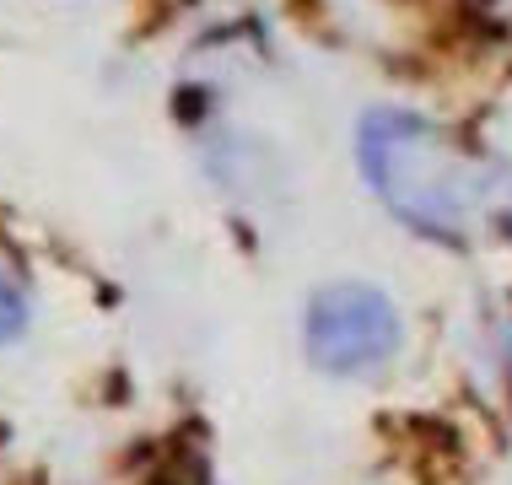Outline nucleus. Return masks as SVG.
<instances>
[{
  "label": "nucleus",
  "mask_w": 512,
  "mask_h": 485,
  "mask_svg": "<svg viewBox=\"0 0 512 485\" xmlns=\"http://www.w3.org/2000/svg\"><path fill=\"white\" fill-rule=\"evenodd\" d=\"M22 329H27V302H22V291L0 275V345L17 340Z\"/></svg>",
  "instance_id": "obj_3"
},
{
  "label": "nucleus",
  "mask_w": 512,
  "mask_h": 485,
  "mask_svg": "<svg viewBox=\"0 0 512 485\" xmlns=\"http://www.w3.org/2000/svg\"><path fill=\"white\" fill-rule=\"evenodd\" d=\"M502 367H507V388H512V324H507V335H502Z\"/></svg>",
  "instance_id": "obj_4"
},
{
  "label": "nucleus",
  "mask_w": 512,
  "mask_h": 485,
  "mask_svg": "<svg viewBox=\"0 0 512 485\" xmlns=\"http://www.w3.org/2000/svg\"><path fill=\"white\" fill-rule=\"evenodd\" d=\"M399 351V313L362 281L324 286L308 302V356L324 372H372Z\"/></svg>",
  "instance_id": "obj_2"
},
{
  "label": "nucleus",
  "mask_w": 512,
  "mask_h": 485,
  "mask_svg": "<svg viewBox=\"0 0 512 485\" xmlns=\"http://www.w3.org/2000/svg\"><path fill=\"white\" fill-rule=\"evenodd\" d=\"M356 157L372 194L426 238L464 243L502 216L496 173L410 108H372L356 130Z\"/></svg>",
  "instance_id": "obj_1"
}]
</instances>
